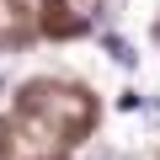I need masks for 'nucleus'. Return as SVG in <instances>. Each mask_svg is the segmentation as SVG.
<instances>
[{
    "mask_svg": "<svg viewBox=\"0 0 160 160\" xmlns=\"http://www.w3.org/2000/svg\"><path fill=\"white\" fill-rule=\"evenodd\" d=\"M107 53H112L118 64H133V59H139V53H133V48H128L123 38H107Z\"/></svg>",
    "mask_w": 160,
    "mask_h": 160,
    "instance_id": "f257e3e1",
    "label": "nucleus"
},
{
    "mask_svg": "<svg viewBox=\"0 0 160 160\" xmlns=\"http://www.w3.org/2000/svg\"><path fill=\"white\" fill-rule=\"evenodd\" d=\"M64 6H69V11H75V16H91V11H96V6H102V0H64Z\"/></svg>",
    "mask_w": 160,
    "mask_h": 160,
    "instance_id": "f03ea898",
    "label": "nucleus"
}]
</instances>
